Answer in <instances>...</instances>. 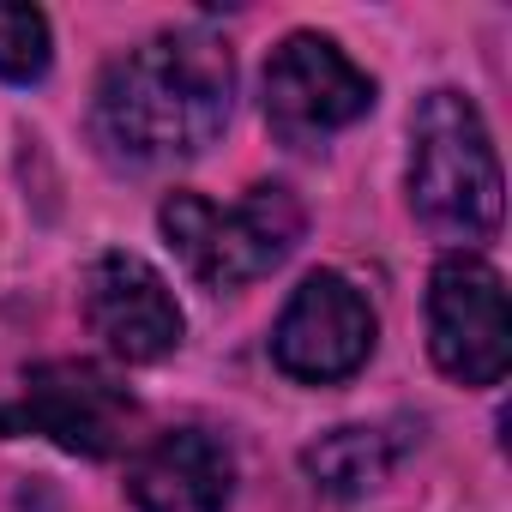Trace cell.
<instances>
[{
    "label": "cell",
    "instance_id": "2",
    "mask_svg": "<svg viewBox=\"0 0 512 512\" xmlns=\"http://www.w3.org/2000/svg\"><path fill=\"white\" fill-rule=\"evenodd\" d=\"M500 157L464 91H428L410 115V205L446 235H488L500 223Z\"/></svg>",
    "mask_w": 512,
    "mask_h": 512
},
{
    "label": "cell",
    "instance_id": "6",
    "mask_svg": "<svg viewBox=\"0 0 512 512\" xmlns=\"http://www.w3.org/2000/svg\"><path fill=\"white\" fill-rule=\"evenodd\" d=\"M374 338H380V320L368 296L338 272H314L302 278V290L284 302L272 326V362L290 380L332 386V380H350L374 356Z\"/></svg>",
    "mask_w": 512,
    "mask_h": 512
},
{
    "label": "cell",
    "instance_id": "10",
    "mask_svg": "<svg viewBox=\"0 0 512 512\" xmlns=\"http://www.w3.org/2000/svg\"><path fill=\"white\" fill-rule=\"evenodd\" d=\"M302 470L314 476V488L350 500V494H368L392 470V440L380 428H332L302 452Z\"/></svg>",
    "mask_w": 512,
    "mask_h": 512
},
{
    "label": "cell",
    "instance_id": "3",
    "mask_svg": "<svg viewBox=\"0 0 512 512\" xmlns=\"http://www.w3.org/2000/svg\"><path fill=\"white\" fill-rule=\"evenodd\" d=\"M157 223H163L169 247L181 253V266L205 290H241L253 278H266L302 241V205L278 181L247 187L235 205H211L199 193H169Z\"/></svg>",
    "mask_w": 512,
    "mask_h": 512
},
{
    "label": "cell",
    "instance_id": "7",
    "mask_svg": "<svg viewBox=\"0 0 512 512\" xmlns=\"http://www.w3.org/2000/svg\"><path fill=\"white\" fill-rule=\"evenodd\" d=\"M368 109H374V79L332 37L296 31L266 61V121L296 145L338 133L362 121Z\"/></svg>",
    "mask_w": 512,
    "mask_h": 512
},
{
    "label": "cell",
    "instance_id": "4",
    "mask_svg": "<svg viewBox=\"0 0 512 512\" xmlns=\"http://www.w3.org/2000/svg\"><path fill=\"white\" fill-rule=\"evenodd\" d=\"M133 422H139V404L133 392L97 368V362H37L25 374V392L13 410H0V428H31L43 440H55L61 452H79V458H109L133 440Z\"/></svg>",
    "mask_w": 512,
    "mask_h": 512
},
{
    "label": "cell",
    "instance_id": "8",
    "mask_svg": "<svg viewBox=\"0 0 512 512\" xmlns=\"http://www.w3.org/2000/svg\"><path fill=\"white\" fill-rule=\"evenodd\" d=\"M85 320L121 362H163L181 344V308L139 253H103L85 272Z\"/></svg>",
    "mask_w": 512,
    "mask_h": 512
},
{
    "label": "cell",
    "instance_id": "9",
    "mask_svg": "<svg viewBox=\"0 0 512 512\" xmlns=\"http://www.w3.org/2000/svg\"><path fill=\"white\" fill-rule=\"evenodd\" d=\"M139 512H223L235 494V458L205 428H169L127 464Z\"/></svg>",
    "mask_w": 512,
    "mask_h": 512
},
{
    "label": "cell",
    "instance_id": "1",
    "mask_svg": "<svg viewBox=\"0 0 512 512\" xmlns=\"http://www.w3.org/2000/svg\"><path fill=\"white\" fill-rule=\"evenodd\" d=\"M235 61L205 31H169L127 49L97 85V139L127 169L187 163L229 127Z\"/></svg>",
    "mask_w": 512,
    "mask_h": 512
},
{
    "label": "cell",
    "instance_id": "5",
    "mask_svg": "<svg viewBox=\"0 0 512 512\" xmlns=\"http://www.w3.org/2000/svg\"><path fill=\"white\" fill-rule=\"evenodd\" d=\"M428 350L446 380L494 386L512 356L506 284L476 253H446L428 278Z\"/></svg>",
    "mask_w": 512,
    "mask_h": 512
},
{
    "label": "cell",
    "instance_id": "11",
    "mask_svg": "<svg viewBox=\"0 0 512 512\" xmlns=\"http://www.w3.org/2000/svg\"><path fill=\"white\" fill-rule=\"evenodd\" d=\"M49 19L37 7H0V79L31 85L49 73Z\"/></svg>",
    "mask_w": 512,
    "mask_h": 512
}]
</instances>
